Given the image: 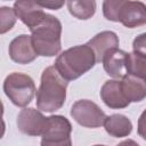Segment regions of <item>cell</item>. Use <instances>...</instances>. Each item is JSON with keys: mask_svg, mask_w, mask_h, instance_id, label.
Segmentation results:
<instances>
[{"mask_svg": "<svg viewBox=\"0 0 146 146\" xmlns=\"http://www.w3.org/2000/svg\"><path fill=\"white\" fill-rule=\"evenodd\" d=\"M66 81L54 65L48 66L41 74V81L36 91V107L47 113H52L64 105L66 100Z\"/></svg>", "mask_w": 146, "mask_h": 146, "instance_id": "6da1fadb", "label": "cell"}, {"mask_svg": "<svg viewBox=\"0 0 146 146\" xmlns=\"http://www.w3.org/2000/svg\"><path fill=\"white\" fill-rule=\"evenodd\" d=\"M96 63L94 50L84 43L64 50L57 56L54 66L66 81H72L90 71Z\"/></svg>", "mask_w": 146, "mask_h": 146, "instance_id": "7a4b0ae2", "label": "cell"}, {"mask_svg": "<svg viewBox=\"0 0 146 146\" xmlns=\"http://www.w3.org/2000/svg\"><path fill=\"white\" fill-rule=\"evenodd\" d=\"M30 31L38 56L52 57L59 54L62 49V23L57 17L47 14L43 21Z\"/></svg>", "mask_w": 146, "mask_h": 146, "instance_id": "3957f363", "label": "cell"}, {"mask_svg": "<svg viewBox=\"0 0 146 146\" xmlns=\"http://www.w3.org/2000/svg\"><path fill=\"white\" fill-rule=\"evenodd\" d=\"M3 91L14 105L25 107L32 102L36 89L30 75L13 72L8 74L3 81Z\"/></svg>", "mask_w": 146, "mask_h": 146, "instance_id": "277c9868", "label": "cell"}, {"mask_svg": "<svg viewBox=\"0 0 146 146\" xmlns=\"http://www.w3.org/2000/svg\"><path fill=\"white\" fill-rule=\"evenodd\" d=\"M70 114L75 122L84 128H99L100 125H104L106 119L104 111L89 99L76 100L71 107Z\"/></svg>", "mask_w": 146, "mask_h": 146, "instance_id": "5b68a950", "label": "cell"}, {"mask_svg": "<svg viewBox=\"0 0 146 146\" xmlns=\"http://www.w3.org/2000/svg\"><path fill=\"white\" fill-rule=\"evenodd\" d=\"M116 22L128 29H135L146 24V5L141 1L120 0Z\"/></svg>", "mask_w": 146, "mask_h": 146, "instance_id": "8992f818", "label": "cell"}, {"mask_svg": "<svg viewBox=\"0 0 146 146\" xmlns=\"http://www.w3.org/2000/svg\"><path fill=\"white\" fill-rule=\"evenodd\" d=\"M48 117H46L39 110L33 107L23 108L17 115V128L21 132L27 136H42L47 127Z\"/></svg>", "mask_w": 146, "mask_h": 146, "instance_id": "52a82bcc", "label": "cell"}, {"mask_svg": "<svg viewBox=\"0 0 146 146\" xmlns=\"http://www.w3.org/2000/svg\"><path fill=\"white\" fill-rule=\"evenodd\" d=\"M8 52L10 59L18 64H30L38 56L32 38L27 34H19L14 38L9 43Z\"/></svg>", "mask_w": 146, "mask_h": 146, "instance_id": "ba28073f", "label": "cell"}, {"mask_svg": "<svg viewBox=\"0 0 146 146\" xmlns=\"http://www.w3.org/2000/svg\"><path fill=\"white\" fill-rule=\"evenodd\" d=\"M14 10L17 18H19L30 30L40 24L47 16L43 8L38 3V1H15Z\"/></svg>", "mask_w": 146, "mask_h": 146, "instance_id": "9c48e42d", "label": "cell"}, {"mask_svg": "<svg viewBox=\"0 0 146 146\" xmlns=\"http://www.w3.org/2000/svg\"><path fill=\"white\" fill-rule=\"evenodd\" d=\"M100 98L107 107L114 110L125 108L130 105V103L123 95L121 88V80L113 79L105 81L100 89Z\"/></svg>", "mask_w": 146, "mask_h": 146, "instance_id": "30bf717a", "label": "cell"}, {"mask_svg": "<svg viewBox=\"0 0 146 146\" xmlns=\"http://www.w3.org/2000/svg\"><path fill=\"white\" fill-rule=\"evenodd\" d=\"M125 59H127V52L124 50L114 48L107 51L102 60L106 74H108L115 80L122 79L127 74Z\"/></svg>", "mask_w": 146, "mask_h": 146, "instance_id": "8fae6325", "label": "cell"}, {"mask_svg": "<svg viewBox=\"0 0 146 146\" xmlns=\"http://www.w3.org/2000/svg\"><path fill=\"white\" fill-rule=\"evenodd\" d=\"M87 44L94 50L98 63L103 60V57L107 51L119 47V36L113 31H103L90 39Z\"/></svg>", "mask_w": 146, "mask_h": 146, "instance_id": "7c38bea8", "label": "cell"}, {"mask_svg": "<svg viewBox=\"0 0 146 146\" xmlns=\"http://www.w3.org/2000/svg\"><path fill=\"white\" fill-rule=\"evenodd\" d=\"M47 127L41 139H65L71 137L72 124L63 115L47 116Z\"/></svg>", "mask_w": 146, "mask_h": 146, "instance_id": "4fadbf2b", "label": "cell"}, {"mask_svg": "<svg viewBox=\"0 0 146 146\" xmlns=\"http://www.w3.org/2000/svg\"><path fill=\"white\" fill-rule=\"evenodd\" d=\"M121 88L129 103H138L146 98V82L138 76L125 74L121 79Z\"/></svg>", "mask_w": 146, "mask_h": 146, "instance_id": "5bb4252c", "label": "cell"}, {"mask_svg": "<svg viewBox=\"0 0 146 146\" xmlns=\"http://www.w3.org/2000/svg\"><path fill=\"white\" fill-rule=\"evenodd\" d=\"M106 132L115 138L127 137L132 131V123L128 116L123 114H112L106 116L104 122Z\"/></svg>", "mask_w": 146, "mask_h": 146, "instance_id": "9a60e30c", "label": "cell"}, {"mask_svg": "<svg viewBox=\"0 0 146 146\" xmlns=\"http://www.w3.org/2000/svg\"><path fill=\"white\" fill-rule=\"evenodd\" d=\"M67 9L72 16L78 19H89L96 13V1L82 0V1H67Z\"/></svg>", "mask_w": 146, "mask_h": 146, "instance_id": "2e32d148", "label": "cell"}, {"mask_svg": "<svg viewBox=\"0 0 146 146\" xmlns=\"http://www.w3.org/2000/svg\"><path fill=\"white\" fill-rule=\"evenodd\" d=\"M125 68L127 74L138 76L146 82V56L136 54L133 51L127 52Z\"/></svg>", "mask_w": 146, "mask_h": 146, "instance_id": "e0dca14e", "label": "cell"}, {"mask_svg": "<svg viewBox=\"0 0 146 146\" xmlns=\"http://www.w3.org/2000/svg\"><path fill=\"white\" fill-rule=\"evenodd\" d=\"M17 16L14 8L10 7H1L0 8V33L5 34L6 32L10 31L15 23Z\"/></svg>", "mask_w": 146, "mask_h": 146, "instance_id": "ac0fdd59", "label": "cell"}, {"mask_svg": "<svg viewBox=\"0 0 146 146\" xmlns=\"http://www.w3.org/2000/svg\"><path fill=\"white\" fill-rule=\"evenodd\" d=\"M132 50L136 54L146 56V32L137 35L132 41Z\"/></svg>", "mask_w": 146, "mask_h": 146, "instance_id": "d6986e66", "label": "cell"}, {"mask_svg": "<svg viewBox=\"0 0 146 146\" xmlns=\"http://www.w3.org/2000/svg\"><path fill=\"white\" fill-rule=\"evenodd\" d=\"M40 146H72V140L71 137L65 139H41Z\"/></svg>", "mask_w": 146, "mask_h": 146, "instance_id": "ffe728a7", "label": "cell"}, {"mask_svg": "<svg viewBox=\"0 0 146 146\" xmlns=\"http://www.w3.org/2000/svg\"><path fill=\"white\" fill-rule=\"evenodd\" d=\"M137 131H138V135L144 140H146V110L143 111V113L140 114V116L138 119Z\"/></svg>", "mask_w": 146, "mask_h": 146, "instance_id": "44dd1931", "label": "cell"}, {"mask_svg": "<svg viewBox=\"0 0 146 146\" xmlns=\"http://www.w3.org/2000/svg\"><path fill=\"white\" fill-rule=\"evenodd\" d=\"M38 3L44 9H51V10H57L60 9L64 6V1H38Z\"/></svg>", "mask_w": 146, "mask_h": 146, "instance_id": "7402d4cb", "label": "cell"}, {"mask_svg": "<svg viewBox=\"0 0 146 146\" xmlns=\"http://www.w3.org/2000/svg\"><path fill=\"white\" fill-rule=\"evenodd\" d=\"M116 146H140V145L132 139H125V140L121 141L120 144H117Z\"/></svg>", "mask_w": 146, "mask_h": 146, "instance_id": "603a6c76", "label": "cell"}, {"mask_svg": "<svg viewBox=\"0 0 146 146\" xmlns=\"http://www.w3.org/2000/svg\"><path fill=\"white\" fill-rule=\"evenodd\" d=\"M94 146H106V145H94Z\"/></svg>", "mask_w": 146, "mask_h": 146, "instance_id": "cb8c5ba5", "label": "cell"}]
</instances>
